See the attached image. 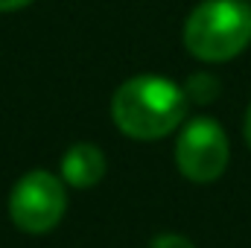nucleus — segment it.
<instances>
[{
	"label": "nucleus",
	"mask_w": 251,
	"mask_h": 248,
	"mask_svg": "<svg viewBox=\"0 0 251 248\" xmlns=\"http://www.w3.org/2000/svg\"><path fill=\"white\" fill-rule=\"evenodd\" d=\"M187 114V91L164 76H134L123 82L111 99L114 125L134 140H158L167 137L184 123Z\"/></svg>",
	"instance_id": "f257e3e1"
},
{
	"label": "nucleus",
	"mask_w": 251,
	"mask_h": 248,
	"mask_svg": "<svg viewBox=\"0 0 251 248\" xmlns=\"http://www.w3.org/2000/svg\"><path fill=\"white\" fill-rule=\"evenodd\" d=\"M251 44L246 0H201L184 24V47L199 62H228Z\"/></svg>",
	"instance_id": "f03ea898"
},
{
	"label": "nucleus",
	"mask_w": 251,
	"mask_h": 248,
	"mask_svg": "<svg viewBox=\"0 0 251 248\" xmlns=\"http://www.w3.org/2000/svg\"><path fill=\"white\" fill-rule=\"evenodd\" d=\"M67 210L64 181L47 170H32L18 178L9 196V216L26 234H47Z\"/></svg>",
	"instance_id": "7ed1b4c3"
},
{
	"label": "nucleus",
	"mask_w": 251,
	"mask_h": 248,
	"mask_svg": "<svg viewBox=\"0 0 251 248\" xmlns=\"http://www.w3.org/2000/svg\"><path fill=\"white\" fill-rule=\"evenodd\" d=\"M231 158L228 134L225 128L210 117H193L176 143V164L178 173L193 184H210L216 181Z\"/></svg>",
	"instance_id": "20e7f679"
},
{
	"label": "nucleus",
	"mask_w": 251,
	"mask_h": 248,
	"mask_svg": "<svg viewBox=\"0 0 251 248\" xmlns=\"http://www.w3.org/2000/svg\"><path fill=\"white\" fill-rule=\"evenodd\" d=\"M105 175V155L94 143H73L62 155V181L76 190H91Z\"/></svg>",
	"instance_id": "39448f33"
},
{
	"label": "nucleus",
	"mask_w": 251,
	"mask_h": 248,
	"mask_svg": "<svg viewBox=\"0 0 251 248\" xmlns=\"http://www.w3.org/2000/svg\"><path fill=\"white\" fill-rule=\"evenodd\" d=\"M187 94H193L199 102L213 99V94H216V82H213V79H207V76H196V79H190Z\"/></svg>",
	"instance_id": "423d86ee"
},
{
	"label": "nucleus",
	"mask_w": 251,
	"mask_h": 248,
	"mask_svg": "<svg viewBox=\"0 0 251 248\" xmlns=\"http://www.w3.org/2000/svg\"><path fill=\"white\" fill-rule=\"evenodd\" d=\"M152 248H196V246L181 234H158L152 240Z\"/></svg>",
	"instance_id": "0eeeda50"
},
{
	"label": "nucleus",
	"mask_w": 251,
	"mask_h": 248,
	"mask_svg": "<svg viewBox=\"0 0 251 248\" xmlns=\"http://www.w3.org/2000/svg\"><path fill=\"white\" fill-rule=\"evenodd\" d=\"M29 3L32 0H0V12H15V9H24Z\"/></svg>",
	"instance_id": "6e6552de"
},
{
	"label": "nucleus",
	"mask_w": 251,
	"mask_h": 248,
	"mask_svg": "<svg viewBox=\"0 0 251 248\" xmlns=\"http://www.w3.org/2000/svg\"><path fill=\"white\" fill-rule=\"evenodd\" d=\"M243 131H246V143H249V149H251V105H249V111H246V125H243Z\"/></svg>",
	"instance_id": "1a4fd4ad"
}]
</instances>
